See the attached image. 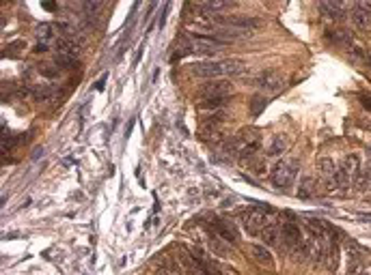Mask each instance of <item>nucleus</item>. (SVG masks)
Listing matches in <instances>:
<instances>
[{
	"instance_id": "f257e3e1",
	"label": "nucleus",
	"mask_w": 371,
	"mask_h": 275,
	"mask_svg": "<svg viewBox=\"0 0 371 275\" xmlns=\"http://www.w3.org/2000/svg\"><path fill=\"white\" fill-rule=\"evenodd\" d=\"M192 73L198 78H214L218 80L222 76H242L246 71V62L238 58H224V60H205V62H194Z\"/></svg>"
},
{
	"instance_id": "f03ea898",
	"label": "nucleus",
	"mask_w": 371,
	"mask_h": 275,
	"mask_svg": "<svg viewBox=\"0 0 371 275\" xmlns=\"http://www.w3.org/2000/svg\"><path fill=\"white\" fill-rule=\"evenodd\" d=\"M298 170H300V163H298V159H283V161H278L276 166L272 168V174H270V179H272V185L278 187V189L292 187V183L298 177Z\"/></svg>"
},
{
	"instance_id": "7ed1b4c3",
	"label": "nucleus",
	"mask_w": 371,
	"mask_h": 275,
	"mask_svg": "<svg viewBox=\"0 0 371 275\" xmlns=\"http://www.w3.org/2000/svg\"><path fill=\"white\" fill-rule=\"evenodd\" d=\"M257 88L261 93H268V95H276L285 88V76L276 69H268L264 73H259V78L255 80Z\"/></svg>"
},
{
	"instance_id": "20e7f679",
	"label": "nucleus",
	"mask_w": 371,
	"mask_h": 275,
	"mask_svg": "<svg viewBox=\"0 0 371 275\" xmlns=\"http://www.w3.org/2000/svg\"><path fill=\"white\" fill-rule=\"evenodd\" d=\"M188 41L194 54H205V56H210V54H214L216 50L224 45V41L216 39V37H207V35H190Z\"/></svg>"
},
{
	"instance_id": "39448f33",
	"label": "nucleus",
	"mask_w": 371,
	"mask_h": 275,
	"mask_svg": "<svg viewBox=\"0 0 371 275\" xmlns=\"http://www.w3.org/2000/svg\"><path fill=\"white\" fill-rule=\"evenodd\" d=\"M280 241H285L283 252H294L296 247H300L302 232H300V228H298L296 222L289 219V222H285L283 226H280Z\"/></svg>"
},
{
	"instance_id": "423d86ee",
	"label": "nucleus",
	"mask_w": 371,
	"mask_h": 275,
	"mask_svg": "<svg viewBox=\"0 0 371 275\" xmlns=\"http://www.w3.org/2000/svg\"><path fill=\"white\" fill-rule=\"evenodd\" d=\"M231 93H233V86L227 80H212L207 84H203V88H201L203 99H229Z\"/></svg>"
},
{
	"instance_id": "0eeeda50",
	"label": "nucleus",
	"mask_w": 371,
	"mask_h": 275,
	"mask_svg": "<svg viewBox=\"0 0 371 275\" xmlns=\"http://www.w3.org/2000/svg\"><path fill=\"white\" fill-rule=\"evenodd\" d=\"M242 222H244V230L248 234H261L264 232V228L268 226L266 224V213L259 209H250L246 213L242 215Z\"/></svg>"
},
{
	"instance_id": "6e6552de",
	"label": "nucleus",
	"mask_w": 371,
	"mask_h": 275,
	"mask_svg": "<svg viewBox=\"0 0 371 275\" xmlns=\"http://www.w3.org/2000/svg\"><path fill=\"white\" fill-rule=\"evenodd\" d=\"M210 230H212L216 236H222V239L227 241V243H238V241H240V232H238V228H235L231 222H227V219H220V217L212 219Z\"/></svg>"
},
{
	"instance_id": "1a4fd4ad",
	"label": "nucleus",
	"mask_w": 371,
	"mask_h": 275,
	"mask_svg": "<svg viewBox=\"0 0 371 275\" xmlns=\"http://www.w3.org/2000/svg\"><path fill=\"white\" fill-rule=\"evenodd\" d=\"M229 7H233L231 3H224V0H210V3H201V5H196V9L201 13H205V15H214L216 17V13L218 11H224V9H229Z\"/></svg>"
},
{
	"instance_id": "9d476101",
	"label": "nucleus",
	"mask_w": 371,
	"mask_h": 275,
	"mask_svg": "<svg viewBox=\"0 0 371 275\" xmlns=\"http://www.w3.org/2000/svg\"><path fill=\"white\" fill-rule=\"evenodd\" d=\"M261 239H264V243H266V247L268 245H278L280 243V226L278 224H268L266 228H264V232H261Z\"/></svg>"
},
{
	"instance_id": "9b49d317",
	"label": "nucleus",
	"mask_w": 371,
	"mask_h": 275,
	"mask_svg": "<svg viewBox=\"0 0 371 275\" xmlns=\"http://www.w3.org/2000/svg\"><path fill=\"white\" fill-rule=\"evenodd\" d=\"M354 187L358 189V191H367V189H371V166L369 168H363V170H358V174L354 177Z\"/></svg>"
},
{
	"instance_id": "f8f14e48",
	"label": "nucleus",
	"mask_w": 371,
	"mask_h": 275,
	"mask_svg": "<svg viewBox=\"0 0 371 275\" xmlns=\"http://www.w3.org/2000/svg\"><path fill=\"white\" fill-rule=\"evenodd\" d=\"M250 252H252V256H255V258H257V262H259V264H264V267H270V269H272L274 260H272V254L268 252V247L252 245V247H250Z\"/></svg>"
},
{
	"instance_id": "ddd939ff",
	"label": "nucleus",
	"mask_w": 371,
	"mask_h": 275,
	"mask_svg": "<svg viewBox=\"0 0 371 275\" xmlns=\"http://www.w3.org/2000/svg\"><path fill=\"white\" fill-rule=\"evenodd\" d=\"M320 11H324L330 20H337L346 11V5L343 3H320Z\"/></svg>"
},
{
	"instance_id": "4468645a",
	"label": "nucleus",
	"mask_w": 371,
	"mask_h": 275,
	"mask_svg": "<svg viewBox=\"0 0 371 275\" xmlns=\"http://www.w3.org/2000/svg\"><path fill=\"white\" fill-rule=\"evenodd\" d=\"M287 144H289V142H287L285 135H274V138H272V144L268 146V157H276V155L285 153Z\"/></svg>"
},
{
	"instance_id": "2eb2a0df",
	"label": "nucleus",
	"mask_w": 371,
	"mask_h": 275,
	"mask_svg": "<svg viewBox=\"0 0 371 275\" xmlns=\"http://www.w3.org/2000/svg\"><path fill=\"white\" fill-rule=\"evenodd\" d=\"M328 39L337 45H343V48H352V35L346 30H328Z\"/></svg>"
},
{
	"instance_id": "dca6fc26",
	"label": "nucleus",
	"mask_w": 371,
	"mask_h": 275,
	"mask_svg": "<svg viewBox=\"0 0 371 275\" xmlns=\"http://www.w3.org/2000/svg\"><path fill=\"white\" fill-rule=\"evenodd\" d=\"M339 168H343L348 174H352V177H356L358 170H360V159H358V155H346Z\"/></svg>"
},
{
	"instance_id": "f3484780",
	"label": "nucleus",
	"mask_w": 371,
	"mask_h": 275,
	"mask_svg": "<svg viewBox=\"0 0 371 275\" xmlns=\"http://www.w3.org/2000/svg\"><path fill=\"white\" fill-rule=\"evenodd\" d=\"M56 50H59V54H65V56H78V45L71 41V39H65V37H63V39H59L56 41Z\"/></svg>"
},
{
	"instance_id": "a211bd4d",
	"label": "nucleus",
	"mask_w": 371,
	"mask_h": 275,
	"mask_svg": "<svg viewBox=\"0 0 371 275\" xmlns=\"http://www.w3.org/2000/svg\"><path fill=\"white\" fill-rule=\"evenodd\" d=\"M313 189H315V179L313 177H304L300 181V185H298V198H302V200L311 198L313 196Z\"/></svg>"
},
{
	"instance_id": "6ab92c4d",
	"label": "nucleus",
	"mask_w": 371,
	"mask_h": 275,
	"mask_svg": "<svg viewBox=\"0 0 371 275\" xmlns=\"http://www.w3.org/2000/svg\"><path fill=\"white\" fill-rule=\"evenodd\" d=\"M54 28H56L54 24H39V26H37V37H39V41H41V43H48L52 37H54Z\"/></svg>"
},
{
	"instance_id": "aec40b11",
	"label": "nucleus",
	"mask_w": 371,
	"mask_h": 275,
	"mask_svg": "<svg viewBox=\"0 0 371 275\" xmlns=\"http://www.w3.org/2000/svg\"><path fill=\"white\" fill-rule=\"evenodd\" d=\"M266 106H268V99H266V97H261V95L252 97V99H250V114H252V116H259L261 112H264Z\"/></svg>"
},
{
	"instance_id": "412c9836",
	"label": "nucleus",
	"mask_w": 371,
	"mask_h": 275,
	"mask_svg": "<svg viewBox=\"0 0 371 275\" xmlns=\"http://www.w3.org/2000/svg\"><path fill=\"white\" fill-rule=\"evenodd\" d=\"M224 104H227V99H203V101L198 104V108H203V110H222Z\"/></svg>"
},
{
	"instance_id": "4be33fe9",
	"label": "nucleus",
	"mask_w": 371,
	"mask_h": 275,
	"mask_svg": "<svg viewBox=\"0 0 371 275\" xmlns=\"http://www.w3.org/2000/svg\"><path fill=\"white\" fill-rule=\"evenodd\" d=\"M56 65L61 69H74L78 65V60L74 56H65V54H56Z\"/></svg>"
},
{
	"instance_id": "5701e85b",
	"label": "nucleus",
	"mask_w": 371,
	"mask_h": 275,
	"mask_svg": "<svg viewBox=\"0 0 371 275\" xmlns=\"http://www.w3.org/2000/svg\"><path fill=\"white\" fill-rule=\"evenodd\" d=\"M210 247H212L216 254H220V256H227L229 254V250L222 245V241H218V236H212V239H210Z\"/></svg>"
},
{
	"instance_id": "b1692460",
	"label": "nucleus",
	"mask_w": 371,
	"mask_h": 275,
	"mask_svg": "<svg viewBox=\"0 0 371 275\" xmlns=\"http://www.w3.org/2000/svg\"><path fill=\"white\" fill-rule=\"evenodd\" d=\"M33 95H35V99H48L52 95V88L50 86H33Z\"/></svg>"
},
{
	"instance_id": "393cba45",
	"label": "nucleus",
	"mask_w": 371,
	"mask_h": 275,
	"mask_svg": "<svg viewBox=\"0 0 371 275\" xmlns=\"http://www.w3.org/2000/svg\"><path fill=\"white\" fill-rule=\"evenodd\" d=\"M22 48H24L22 41H15V43H11V45H7V48H5V56H17L15 50H22Z\"/></svg>"
},
{
	"instance_id": "a878e982",
	"label": "nucleus",
	"mask_w": 371,
	"mask_h": 275,
	"mask_svg": "<svg viewBox=\"0 0 371 275\" xmlns=\"http://www.w3.org/2000/svg\"><path fill=\"white\" fill-rule=\"evenodd\" d=\"M39 71H41V76H46V78H56L59 76V69H54V67H41Z\"/></svg>"
},
{
	"instance_id": "bb28decb",
	"label": "nucleus",
	"mask_w": 371,
	"mask_h": 275,
	"mask_svg": "<svg viewBox=\"0 0 371 275\" xmlns=\"http://www.w3.org/2000/svg\"><path fill=\"white\" fill-rule=\"evenodd\" d=\"M43 52H48V43H41L39 41L37 45H35V54H43Z\"/></svg>"
},
{
	"instance_id": "cd10ccee",
	"label": "nucleus",
	"mask_w": 371,
	"mask_h": 275,
	"mask_svg": "<svg viewBox=\"0 0 371 275\" xmlns=\"http://www.w3.org/2000/svg\"><path fill=\"white\" fill-rule=\"evenodd\" d=\"M106 78H108V76H102V78H99V80L95 82V90H104V84H106Z\"/></svg>"
},
{
	"instance_id": "c85d7f7f",
	"label": "nucleus",
	"mask_w": 371,
	"mask_h": 275,
	"mask_svg": "<svg viewBox=\"0 0 371 275\" xmlns=\"http://www.w3.org/2000/svg\"><path fill=\"white\" fill-rule=\"evenodd\" d=\"M142 50H145V48H142V45H140V48L136 50V56H134V67H136V65H138V62H140V58H142Z\"/></svg>"
},
{
	"instance_id": "c756f323",
	"label": "nucleus",
	"mask_w": 371,
	"mask_h": 275,
	"mask_svg": "<svg viewBox=\"0 0 371 275\" xmlns=\"http://www.w3.org/2000/svg\"><path fill=\"white\" fill-rule=\"evenodd\" d=\"M84 7H87V11H97V9L102 7V5H99V3H87Z\"/></svg>"
},
{
	"instance_id": "7c9ffc66",
	"label": "nucleus",
	"mask_w": 371,
	"mask_h": 275,
	"mask_svg": "<svg viewBox=\"0 0 371 275\" xmlns=\"http://www.w3.org/2000/svg\"><path fill=\"white\" fill-rule=\"evenodd\" d=\"M41 7L46 9V11H56V5L54 3H41Z\"/></svg>"
},
{
	"instance_id": "2f4dec72",
	"label": "nucleus",
	"mask_w": 371,
	"mask_h": 275,
	"mask_svg": "<svg viewBox=\"0 0 371 275\" xmlns=\"http://www.w3.org/2000/svg\"><path fill=\"white\" fill-rule=\"evenodd\" d=\"M360 275H371V264H367V267H363V271H360Z\"/></svg>"
},
{
	"instance_id": "473e14b6",
	"label": "nucleus",
	"mask_w": 371,
	"mask_h": 275,
	"mask_svg": "<svg viewBox=\"0 0 371 275\" xmlns=\"http://www.w3.org/2000/svg\"><path fill=\"white\" fill-rule=\"evenodd\" d=\"M360 99H363V104H365V108H367V110H371V99H367V97H360Z\"/></svg>"
},
{
	"instance_id": "72a5a7b5",
	"label": "nucleus",
	"mask_w": 371,
	"mask_h": 275,
	"mask_svg": "<svg viewBox=\"0 0 371 275\" xmlns=\"http://www.w3.org/2000/svg\"><path fill=\"white\" fill-rule=\"evenodd\" d=\"M17 236H22V234L20 232H11V234H7L5 239H17Z\"/></svg>"
},
{
	"instance_id": "f704fd0d",
	"label": "nucleus",
	"mask_w": 371,
	"mask_h": 275,
	"mask_svg": "<svg viewBox=\"0 0 371 275\" xmlns=\"http://www.w3.org/2000/svg\"><path fill=\"white\" fill-rule=\"evenodd\" d=\"M196 275H207V273H203V271H196Z\"/></svg>"
},
{
	"instance_id": "c9c22d12",
	"label": "nucleus",
	"mask_w": 371,
	"mask_h": 275,
	"mask_svg": "<svg viewBox=\"0 0 371 275\" xmlns=\"http://www.w3.org/2000/svg\"><path fill=\"white\" fill-rule=\"evenodd\" d=\"M369 65H371V56H369Z\"/></svg>"
}]
</instances>
